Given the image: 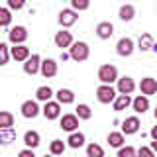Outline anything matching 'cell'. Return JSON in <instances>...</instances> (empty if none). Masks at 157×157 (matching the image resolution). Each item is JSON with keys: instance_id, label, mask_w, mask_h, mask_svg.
<instances>
[{"instance_id": "6da1fadb", "label": "cell", "mask_w": 157, "mask_h": 157, "mask_svg": "<svg viewBox=\"0 0 157 157\" xmlns=\"http://www.w3.org/2000/svg\"><path fill=\"white\" fill-rule=\"evenodd\" d=\"M98 78L102 85H112L114 81H118V69L114 65H102L98 69Z\"/></svg>"}, {"instance_id": "7a4b0ae2", "label": "cell", "mask_w": 157, "mask_h": 157, "mask_svg": "<svg viewBox=\"0 0 157 157\" xmlns=\"http://www.w3.org/2000/svg\"><path fill=\"white\" fill-rule=\"evenodd\" d=\"M88 53H90V49L85 41H77L71 45V51H69V55L71 59H75V61H86L88 59Z\"/></svg>"}, {"instance_id": "3957f363", "label": "cell", "mask_w": 157, "mask_h": 157, "mask_svg": "<svg viewBox=\"0 0 157 157\" xmlns=\"http://www.w3.org/2000/svg\"><path fill=\"white\" fill-rule=\"evenodd\" d=\"M96 98H98V102H102V104H110V102L116 100V90L110 85H100L96 88Z\"/></svg>"}, {"instance_id": "277c9868", "label": "cell", "mask_w": 157, "mask_h": 157, "mask_svg": "<svg viewBox=\"0 0 157 157\" xmlns=\"http://www.w3.org/2000/svg\"><path fill=\"white\" fill-rule=\"evenodd\" d=\"M8 39L14 43V45H22V43L28 39V29L24 28V26H16V28H12V29L8 32Z\"/></svg>"}, {"instance_id": "5b68a950", "label": "cell", "mask_w": 157, "mask_h": 157, "mask_svg": "<svg viewBox=\"0 0 157 157\" xmlns=\"http://www.w3.org/2000/svg\"><path fill=\"white\" fill-rule=\"evenodd\" d=\"M134 41H132L130 37H122L120 41L116 43V51H118V55L120 57H130L132 53H134Z\"/></svg>"}, {"instance_id": "8992f818", "label": "cell", "mask_w": 157, "mask_h": 157, "mask_svg": "<svg viewBox=\"0 0 157 157\" xmlns=\"http://www.w3.org/2000/svg\"><path fill=\"white\" fill-rule=\"evenodd\" d=\"M140 90H141V94L144 96H151V94H155L157 92V81L153 77H145V78H141V82H140Z\"/></svg>"}, {"instance_id": "52a82bcc", "label": "cell", "mask_w": 157, "mask_h": 157, "mask_svg": "<svg viewBox=\"0 0 157 157\" xmlns=\"http://www.w3.org/2000/svg\"><path fill=\"white\" fill-rule=\"evenodd\" d=\"M75 22H77V12L73 8H67V10H61V12H59V24H61L63 28L73 26Z\"/></svg>"}, {"instance_id": "ba28073f", "label": "cell", "mask_w": 157, "mask_h": 157, "mask_svg": "<svg viewBox=\"0 0 157 157\" xmlns=\"http://www.w3.org/2000/svg\"><path fill=\"white\" fill-rule=\"evenodd\" d=\"M77 128H78V118H77V114H65V116L61 118V130L75 134Z\"/></svg>"}, {"instance_id": "9c48e42d", "label": "cell", "mask_w": 157, "mask_h": 157, "mask_svg": "<svg viewBox=\"0 0 157 157\" xmlns=\"http://www.w3.org/2000/svg\"><path fill=\"white\" fill-rule=\"evenodd\" d=\"M134 88H136V82H134L132 77L118 78V92H120V94H128V96H130L132 92H134Z\"/></svg>"}, {"instance_id": "30bf717a", "label": "cell", "mask_w": 157, "mask_h": 157, "mask_svg": "<svg viewBox=\"0 0 157 157\" xmlns=\"http://www.w3.org/2000/svg\"><path fill=\"white\" fill-rule=\"evenodd\" d=\"M43 116L47 118V120H55V118H59V114H61V106H59V102H45V106H43Z\"/></svg>"}, {"instance_id": "8fae6325", "label": "cell", "mask_w": 157, "mask_h": 157, "mask_svg": "<svg viewBox=\"0 0 157 157\" xmlns=\"http://www.w3.org/2000/svg\"><path fill=\"white\" fill-rule=\"evenodd\" d=\"M55 45L65 49V47H71L73 45V36L71 32H65V29H61V32L55 33Z\"/></svg>"}, {"instance_id": "7c38bea8", "label": "cell", "mask_w": 157, "mask_h": 157, "mask_svg": "<svg viewBox=\"0 0 157 157\" xmlns=\"http://www.w3.org/2000/svg\"><path fill=\"white\" fill-rule=\"evenodd\" d=\"M20 110H22V116L24 118H36L39 114V106H37L36 100H26Z\"/></svg>"}, {"instance_id": "4fadbf2b", "label": "cell", "mask_w": 157, "mask_h": 157, "mask_svg": "<svg viewBox=\"0 0 157 157\" xmlns=\"http://www.w3.org/2000/svg\"><path fill=\"white\" fill-rule=\"evenodd\" d=\"M137 130H140V120H137L136 116L126 118V120H124V124H122V134L132 136V134H136Z\"/></svg>"}, {"instance_id": "5bb4252c", "label": "cell", "mask_w": 157, "mask_h": 157, "mask_svg": "<svg viewBox=\"0 0 157 157\" xmlns=\"http://www.w3.org/2000/svg\"><path fill=\"white\" fill-rule=\"evenodd\" d=\"M39 69H41V59H39V55H32L24 63V71H26L28 75H36Z\"/></svg>"}, {"instance_id": "9a60e30c", "label": "cell", "mask_w": 157, "mask_h": 157, "mask_svg": "<svg viewBox=\"0 0 157 157\" xmlns=\"http://www.w3.org/2000/svg\"><path fill=\"white\" fill-rule=\"evenodd\" d=\"M39 71H41V75L45 78H51L57 75V63L53 59H45V61H41V69Z\"/></svg>"}, {"instance_id": "2e32d148", "label": "cell", "mask_w": 157, "mask_h": 157, "mask_svg": "<svg viewBox=\"0 0 157 157\" xmlns=\"http://www.w3.org/2000/svg\"><path fill=\"white\" fill-rule=\"evenodd\" d=\"M112 33H114V26H112L110 22H100L96 26V36L100 39H110Z\"/></svg>"}, {"instance_id": "e0dca14e", "label": "cell", "mask_w": 157, "mask_h": 157, "mask_svg": "<svg viewBox=\"0 0 157 157\" xmlns=\"http://www.w3.org/2000/svg\"><path fill=\"white\" fill-rule=\"evenodd\" d=\"M10 55L16 59V61H28V59H29V47H26V45H14L12 51H10Z\"/></svg>"}, {"instance_id": "ac0fdd59", "label": "cell", "mask_w": 157, "mask_h": 157, "mask_svg": "<svg viewBox=\"0 0 157 157\" xmlns=\"http://www.w3.org/2000/svg\"><path fill=\"white\" fill-rule=\"evenodd\" d=\"M24 144H26L28 149H36V147L39 145V134L33 132V130L26 132V134H24Z\"/></svg>"}, {"instance_id": "d6986e66", "label": "cell", "mask_w": 157, "mask_h": 157, "mask_svg": "<svg viewBox=\"0 0 157 157\" xmlns=\"http://www.w3.org/2000/svg\"><path fill=\"white\" fill-rule=\"evenodd\" d=\"M132 106H134V110L137 114H144L147 108H149V100H147V96H137L132 100Z\"/></svg>"}, {"instance_id": "ffe728a7", "label": "cell", "mask_w": 157, "mask_h": 157, "mask_svg": "<svg viewBox=\"0 0 157 157\" xmlns=\"http://www.w3.org/2000/svg\"><path fill=\"white\" fill-rule=\"evenodd\" d=\"M57 100H59V104H71L75 100V94L69 88H61V90H57Z\"/></svg>"}, {"instance_id": "44dd1931", "label": "cell", "mask_w": 157, "mask_h": 157, "mask_svg": "<svg viewBox=\"0 0 157 157\" xmlns=\"http://www.w3.org/2000/svg\"><path fill=\"white\" fill-rule=\"evenodd\" d=\"M130 104H132V98L128 94H120V96H116V100H114V110L122 112V110H126Z\"/></svg>"}, {"instance_id": "7402d4cb", "label": "cell", "mask_w": 157, "mask_h": 157, "mask_svg": "<svg viewBox=\"0 0 157 157\" xmlns=\"http://www.w3.org/2000/svg\"><path fill=\"white\" fill-rule=\"evenodd\" d=\"M69 147H73V149H78V147L85 145V136L81 134V132H75V134L69 136Z\"/></svg>"}, {"instance_id": "603a6c76", "label": "cell", "mask_w": 157, "mask_h": 157, "mask_svg": "<svg viewBox=\"0 0 157 157\" xmlns=\"http://www.w3.org/2000/svg\"><path fill=\"white\" fill-rule=\"evenodd\" d=\"M16 140V132L12 128H6V130H0V144L2 145H10Z\"/></svg>"}, {"instance_id": "cb8c5ba5", "label": "cell", "mask_w": 157, "mask_h": 157, "mask_svg": "<svg viewBox=\"0 0 157 157\" xmlns=\"http://www.w3.org/2000/svg\"><path fill=\"white\" fill-rule=\"evenodd\" d=\"M108 144L112 147H122L124 145V134H122V132H112V134H108Z\"/></svg>"}, {"instance_id": "d4e9b609", "label": "cell", "mask_w": 157, "mask_h": 157, "mask_svg": "<svg viewBox=\"0 0 157 157\" xmlns=\"http://www.w3.org/2000/svg\"><path fill=\"white\" fill-rule=\"evenodd\" d=\"M136 14V8L132 6V4H124V6L120 8V20H124V22H130L132 18H134Z\"/></svg>"}, {"instance_id": "484cf974", "label": "cell", "mask_w": 157, "mask_h": 157, "mask_svg": "<svg viewBox=\"0 0 157 157\" xmlns=\"http://www.w3.org/2000/svg\"><path fill=\"white\" fill-rule=\"evenodd\" d=\"M53 96V90L49 86H39L37 90H36V98L37 100H41V102H49V98Z\"/></svg>"}, {"instance_id": "4316f807", "label": "cell", "mask_w": 157, "mask_h": 157, "mask_svg": "<svg viewBox=\"0 0 157 157\" xmlns=\"http://www.w3.org/2000/svg\"><path fill=\"white\" fill-rule=\"evenodd\" d=\"M14 126V116L10 112H0V130H6V128H12Z\"/></svg>"}, {"instance_id": "83f0119b", "label": "cell", "mask_w": 157, "mask_h": 157, "mask_svg": "<svg viewBox=\"0 0 157 157\" xmlns=\"http://www.w3.org/2000/svg\"><path fill=\"white\" fill-rule=\"evenodd\" d=\"M153 37H151V33H144V36L140 37V49L141 51H149V49H153Z\"/></svg>"}, {"instance_id": "f1b7e54d", "label": "cell", "mask_w": 157, "mask_h": 157, "mask_svg": "<svg viewBox=\"0 0 157 157\" xmlns=\"http://www.w3.org/2000/svg\"><path fill=\"white\" fill-rule=\"evenodd\" d=\"M92 116V110L88 104H78L77 106V118H81V120H90Z\"/></svg>"}, {"instance_id": "f546056e", "label": "cell", "mask_w": 157, "mask_h": 157, "mask_svg": "<svg viewBox=\"0 0 157 157\" xmlns=\"http://www.w3.org/2000/svg\"><path fill=\"white\" fill-rule=\"evenodd\" d=\"M86 155L88 157H104V149L98 144H88L86 145Z\"/></svg>"}, {"instance_id": "4dcf8cb0", "label": "cell", "mask_w": 157, "mask_h": 157, "mask_svg": "<svg viewBox=\"0 0 157 157\" xmlns=\"http://www.w3.org/2000/svg\"><path fill=\"white\" fill-rule=\"evenodd\" d=\"M49 151H51V155H63V151H65V144H63L61 140H53L51 144H49Z\"/></svg>"}, {"instance_id": "1f68e13d", "label": "cell", "mask_w": 157, "mask_h": 157, "mask_svg": "<svg viewBox=\"0 0 157 157\" xmlns=\"http://www.w3.org/2000/svg\"><path fill=\"white\" fill-rule=\"evenodd\" d=\"M12 22V14L8 8H0V28H6Z\"/></svg>"}, {"instance_id": "d6a6232c", "label": "cell", "mask_w": 157, "mask_h": 157, "mask_svg": "<svg viewBox=\"0 0 157 157\" xmlns=\"http://www.w3.org/2000/svg\"><path fill=\"white\" fill-rule=\"evenodd\" d=\"M118 157H137V151L134 147L126 145V147H120V151H118Z\"/></svg>"}, {"instance_id": "836d02e7", "label": "cell", "mask_w": 157, "mask_h": 157, "mask_svg": "<svg viewBox=\"0 0 157 157\" xmlns=\"http://www.w3.org/2000/svg\"><path fill=\"white\" fill-rule=\"evenodd\" d=\"M10 59V51H8V45L6 43H0V65H6Z\"/></svg>"}, {"instance_id": "e575fe53", "label": "cell", "mask_w": 157, "mask_h": 157, "mask_svg": "<svg viewBox=\"0 0 157 157\" xmlns=\"http://www.w3.org/2000/svg\"><path fill=\"white\" fill-rule=\"evenodd\" d=\"M71 6H73V10H86L88 6H90V2H88V0H73L71 2Z\"/></svg>"}, {"instance_id": "d590c367", "label": "cell", "mask_w": 157, "mask_h": 157, "mask_svg": "<svg viewBox=\"0 0 157 157\" xmlns=\"http://www.w3.org/2000/svg\"><path fill=\"white\" fill-rule=\"evenodd\" d=\"M137 157H155V153H153L151 147H144V145H141L140 149H137Z\"/></svg>"}, {"instance_id": "8d00e7d4", "label": "cell", "mask_w": 157, "mask_h": 157, "mask_svg": "<svg viewBox=\"0 0 157 157\" xmlns=\"http://www.w3.org/2000/svg\"><path fill=\"white\" fill-rule=\"evenodd\" d=\"M8 8L10 10H22L24 2H22V0H8Z\"/></svg>"}, {"instance_id": "74e56055", "label": "cell", "mask_w": 157, "mask_h": 157, "mask_svg": "<svg viewBox=\"0 0 157 157\" xmlns=\"http://www.w3.org/2000/svg\"><path fill=\"white\" fill-rule=\"evenodd\" d=\"M18 157H36V153H33V149H28L26 147V149H22L18 153Z\"/></svg>"}, {"instance_id": "f35d334b", "label": "cell", "mask_w": 157, "mask_h": 157, "mask_svg": "<svg viewBox=\"0 0 157 157\" xmlns=\"http://www.w3.org/2000/svg\"><path fill=\"white\" fill-rule=\"evenodd\" d=\"M151 137H153V141H157V126L151 128Z\"/></svg>"}, {"instance_id": "ab89813d", "label": "cell", "mask_w": 157, "mask_h": 157, "mask_svg": "<svg viewBox=\"0 0 157 157\" xmlns=\"http://www.w3.org/2000/svg\"><path fill=\"white\" fill-rule=\"evenodd\" d=\"M151 149H153V153H157V141H151Z\"/></svg>"}, {"instance_id": "60d3db41", "label": "cell", "mask_w": 157, "mask_h": 157, "mask_svg": "<svg viewBox=\"0 0 157 157\" xmlns=\"http://www.w3.org/2000/svg\"><path fill=\"white\" fill-rule=\"evenodd\" d=\"M155 120H157V108H155Z\"/></svg>"}, {"instance_id": "b9f144b4", "label": "cell", "mask_w": 157, "mask_h": 157, "mask_svg": "<svg viewBox=\"0 0 157 157\" xmlns=\"http://www.w3.org/2000/svg\"><path fill=\"white\" fill-rule=\"evenodd\" d=\"M43 157H55V155H43Z\"/></svg>"}]
</instances>
